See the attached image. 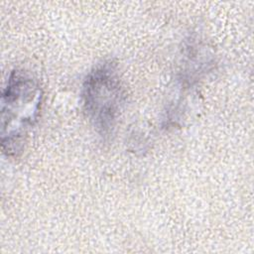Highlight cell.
Returning <instances> with one entry per match:
<instances>
[{"instance_id": "6da1fadb", "label": "cell", "mask_w": 254, "mask_h": 254, "mask_svg": "<svg viewBox=\"0 0 254 254\" xmlns=\"http://www.w3.org/2000/svg\"><path fill=\"white\" fill-rule=\"evenodd\" d=\"M43 91L24 69L11 71L1 96V144L8 156L21 152L25 136L38 120Z\"/></svg>"}, {"instance_id": "7a4b0ae2", "label": "cell", "mask_w": 254, "mask_h": 254, "mask_svg": "<svg viewBox=\"0 0 254 254\" xmlns=\"http://www.w3.org/2000/svg\"><path fill=\"white\" fill-rule=\"evenodd\" d=\"M81 95L84 112L94 129L102 136L110 135L125 99L116 64L103 62L95 65L85 76Z\"/></svg>"}]
</instances>
